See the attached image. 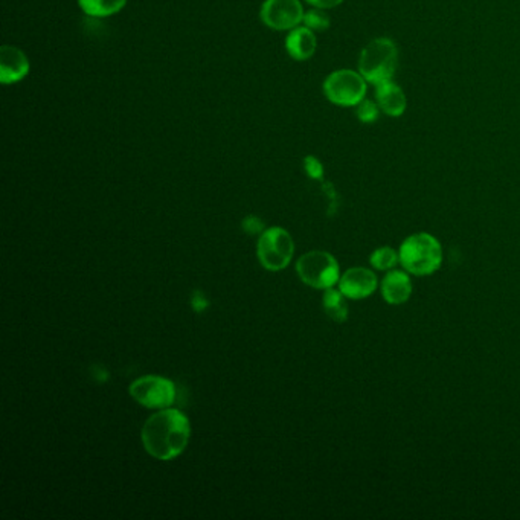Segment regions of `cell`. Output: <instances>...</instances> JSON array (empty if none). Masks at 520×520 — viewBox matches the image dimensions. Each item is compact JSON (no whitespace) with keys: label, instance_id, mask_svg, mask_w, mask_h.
<instances>
[{"label":"cell","instance_id":"4fadbf2b","mask_svg":"<svg viewBox=\"0 0 520 520\" xmlns=\"http://www.w3.org/2000/svg\"><path fill=\"white\" fill-rule=\"evenodd\" d=\"M318 50V39L316 32L307 26H296L289 31V35L285 39V51L292 59L296 61H305L311 59Z\"/></svg>","mask_w":520,"mask_h":520},{"label":"cell","instance_id":"2e32d148","mask_svg":"<svg viewBox=\"0 0 520 520\" xmlns=\"http://www.w3.org/2000/svg\"><path fill=\"white\" fill-rule=\"evenodd\" d=\"M369 265H373L374 269L389 272V270L395 269L397 265H400V255H398V252L394 247L383 246V247H378L371 254Z\"/></svg>","mask_w":520,"mask_h":520},{"label":"cell","instance_id":"30bf717a","mask_svg":"<svg viewBox=\"0 0 520 520\" xmlns=\"http://www.w3.org/2000/svg\"><path fill=\"white\" fill-rule=\"evenodd\" d=\"M31 63L23 51L5 44L0 50V81L4 84H15L25 79L30 74Z\"/></svg>","mask_w":520,"mask_h":520},{"label":"cell","instance_id":"8992f818","mask_svg":"<svg viewBox=\"0 0 520 520\" xmlns=\"http://www.w3.org/2000/svg\"><path fill=\"white\" fill-rule=\"evenodd\" d=\"M295 252V243L283 228H270L258 240L256 254L263 267L272 272L283 270L290 265Z\"/></svg>","mask_w":520,"mask_h":520},{"label":"cell","instance_id":"52a82bcc","mask_svg":"<svg viewBox=\"0 0 520 520\" xmlns=\"http://www.w3.org/2000/svg\"><path fill=\"white\" fill-rule=\"evenodd\" d=\"M130 395L148 409L170 408L176 398L174 383L159 376H145L130 385Z\"/></svg>","mask_w":520,"mask_h":520},{"label":"cell","instance_id":"6da1fadb","mask_svg":"<svg viewBox=\"0 0 520 520\" xmlns=\"http://www.w3.org/2000/svg\"><path fill=\"white\" fill-rule=\"evenodd\" d=\"M190 435V422L177 409L165 408L153 413L143 427L145 450L161 461H170L179 457L187 449Z\"/></svg>","mask_w":520,"mask_h":520},{"label":"cell","instance_id":"44dd1931","mask_svg":"<svg viewBox=\"0 0 520 520\" xmlns=\"http://www.w3.org/2000/svg\"><path fill=\"white\" fill-rule=\"evenodd\" d=\"M305 2L313 6V8H320V10H331V8L342 5L345 0H305Z\"/></svg>","mask_w":520,"mask_h":520},{"label":"cell","instance_id":"7402d4cb","mask_svg":"<svg viewBox=\"0 0 520 520\" xmlns=\"http://www.w3.org/2000/svg\"><path fill=\"white\" fill-rule=\"evenodd\" d=\"M192 309L197 313H201L203 310L207 309L208 307V300L205 298V295L201 293L200 290H197L194 292V295H192Z\"/></svg>","mask_w":520,"mask_h":520},{"label":"cell","instance_id":"ffe728a7","mask_svg":"<svg viewBox=\"0 0 520 520\" xmlns=\"http://www.w3.org/2000/svg\"><path fill=\"white\" fill-rule=\"evenodd\" d=\"M243 229H245L247 234L255 236V234H260V232L265 231V223H263L258 217H246L245 220H243Z\"/></svg>","mask_w":520,"mask_h":520},{"label":"cell","instance_id":"d6986e66","mask_svg":"<svg viewBox=\"0 0 520 520\" xmlns=\"http://www.w3.org/2000/svg\"><path fill=\"white\" fill-rule=\"evenodd\" d=\"M304 168L307 176L314 181H320L324 177V165L318 157L307 156L304 159Z\"/></svg>","mask_w":520,"mask_h":520},{"label":"cell","instance_id":"7a4b0ae2","mask_svg":"<svg viewBox=\"0 0 520 520\" xmlns=\"http://www.w3.org/2000/svg\"><path fill=\"white\" fill-rule=\"evenodd\" d=\"M398 255L403 269L415 276L432 275L440 270L444 258L441 243L427 232H418L404 238Z\"/></svg>","mask_w":520,"mask_h":520},{"label":"cell","instance_id":"3957f363","mask_svg":"<svg viewBox=\"0 0 520 520\" xmlns=\"http://www.w3.org/2000/svg\"><path fill=\"white\" fill-rule=\"evenodd\" d=\"M397 66V44L389 37L371 40L358 57V72L373 86L393 79Z\"/></svg>","mask_w":520,"mask_h":520},{"label":"cell","instance_id":"e0dca14e","mask_svg":"<svg viewBox=\"0 0 520 520\" xmlns=\"http://www.w3.org/2000/svg\"><path fill=\"white\" fill-rule=\"evenodd\" d=\"M302 25L307 26L314 32H322V31L329 30L330 25H331V20H330V15L325 13V10L313 8V10L305 13Z\"/></svg>","mask_w":520,"mask_h":520},{"label":"cell","instance_id":"8fae6325","mask_svg":"<svg viewBox=\"0 0 520 520\" xmlns=\"http://www.w3.org/2000/svg\"><path fill=\"white\" fill-rule=\"evenodd\" d=\"M380 293L389 305L406 304L413 296V280L406 270H389L380 283Z\"/></svg>","mask_w":520,"mask_h":520},{"label":"cell","instance_id":"ac0fdd59","mask_svg":"<svg viewBox=\"0 0 520 520\" xmlns=\"http://www.w3.org/2000/svg\"><path fill=\"white\" fill-rule=\"evenodd\" d=\"M380 107H378L377 101L373 99L365 98L362 103L356 106V116L362 124H374L380 116Z\"/></svg>","mask_w":520,"mask_h":520},{"label":"cell","instance_id":"5b68a950","mask_svg":"<svg viewBox=\"0 0 520 520\" xmlns=\"http://www.w3.org/2000/svg\"><path fill=\"white\" fill-rule=\"evenodd\" d=\"M296 270L301 281L313 289H331L340 280L338 260L329 252L311 251L305 254L298 260Z\"/></svg>","mask_w":520,"mask_h":520},{"label":"cell","instance_id":"9a60e30c","mask_svg":"<svg viewBox=\"0 0 520 520\" xmlns=\"http://www.w3.org/2000/svg\"><path fill=\"white\" fill-rule=\"evenodd\" d=\"M324 310L330 320L339 324H342L348 318V305L345 302L344 293L340 290H334L333 287L325 290Z\"/></svg>","mask_w":520,"mask_h":520},{"label":"cell","instance_id":"9c48e42d","mask_svg":"<svg viewBox=\"0 0 520 520\" xmlns=\"http://www.w3.org/2000/svg\"><path fill=\"white\" fill-rule=\"evenodd\" d=\"M377 287V276L373 270L367 267L348 269L339 280V290L348 300L360 301L369 298Z\"/></svg>","mask_w":520,"mask_h":520},{"label":"cell","instance_id":"ba28073f","mask_svg":"<svg viewBox=\"0 0 520 520\" xmlns=\"http://www.w3.org/2000/svg\"><path fill=\"white\" fill-rule=\"evenodd\" d=\"M304 6L300 0H265L260 10V19L274 31H292L302 25Z\"/></svg>","mask_w":520,"mask_h":520},{"label":"cell","instance_id":"277c9868","mask_svg":"<svg viewBox=\"0 0 520 520\" xmlns=\"http://www.w3.org/2000/svg\"><path fill=\"white\" fill-rule=\"evenodd\" d=\"M368 81L358 70H338L322 84L325 98L339 107H356L367 98Z\"/></svg>","mask_w":520,"mask_h":520},{"label":"cell","instance_id":"5bb4252c","mask_svg":"<svg viewBox=\"0 0 520 520\" xmlns=\"http://www.w3.org/2000/svg\"><path fill=\"white\" fill-rule=\"evenodd\" d=\"M79 5L88 17L106 19L123 11L127 0H79Z\"/></svg>","mask_w":520,"mask_h":520},{"label":"cell","instance_id":"7c38bea8","mask_svg":"<svg viewBox=\"0 0 520 520\" xmlns=\"http://www.w3.org/2000/svg\"><path fill=\"white\" fill-rule=\"evenodd\" d=\"M376 101L382 113L391 118H400L408 108V98L404 90L397 83H394L393 79L376 86Z\"/></svg>","mask_w":520,"mask_h":520}]
</instances>
